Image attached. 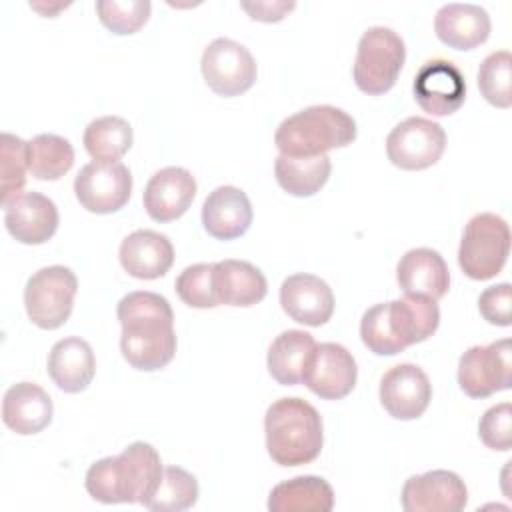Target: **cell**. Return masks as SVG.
<instances>
[{
  "instance_id": "obj_1",
  "label": "cell",
  "mask_w": 512,
  "mask_h": 512,
  "mask_svg": "<svg viewBox=\"0 0 512 512\" xmlns=\"http://www.w3.org/2000/svg\"><path fill=\"white\" fill-rule=\"evenodd\" d=\"M124 360L144 372L164 368L176 354L174 312L170 302L148 290L128 292L116 308Z\"/></svg>"
},
{
  "instance_id": "obj_2",
  "label": "cell",
  "mask_w": 512,
  "mask_h": 512,
  "mask_svg": "<svg viewBox=\"0 0 512 512\" xmlns=\"http://www.w3.org/2000/svg\"><path fill=\"white\" fill-rule=\"evenodd\" d=\"M164 474V466L156 448L148 442H132L118 456L96 460L88 472L84 486L88 494L102 504H146L156 492Z\"/></svg>"
},
{
  "instance_id": "obj_3",
  "label": "cell",
  "mask_w": 512,
  "mask_h": 512,
  "mask_svg": "<svg viewBox=\"0 0 512 512\" xmlns=\"http://www.w3.org/2000/svg\"><path fill=\"white\" fill-rule=\"evenodd\" d=\"M266 450L280 466H302L322 452V416L302 398H278L264 416Z\"/></svg>"
},
{
  "instance_id": "obj_4",
  "label": "cell",
  "mask_w": 512,
  "mask_h": 512,
  "mask_svg": "<svg viewBox=\"0 0 512 512\" xmlns=\"http://www.w3.org/2000/svg\"><path fill=\"white\" fill-rule=\"evenodd\" d=\"M356 140V122L342 108L330 104L308 106L284 118L274 134L280 154L308 158L344 148Z\"/></svg>"
},
{
  "instance_id": "obj_5",
  "label": "cell",
  "mask_w": 512,
  "mask_h": 512,
  "mask_svg": "<svg viewBox=\"0 0 512 512\" xmlns=\"http://www.w3.org/2000/svg\"><path fill=\"white\" fill-rule=\"evenodd\" d=\"M510 254V228L492 212L472 216L464 228L458 264L472 280H490L502 272Z\"/></svg>"
},
{
  "instance_id": "obj_6",
  "label": "cell",
  "mask_w": 512,
  "mask_h": 512,
  "mask_svg": "<svg viewBox=\"0 0 512 512\" xmlns=\"http://www.w3.org/2000/svg\"><path fill=\"white\" fill-rule=\"evenodd\" d=\"M404 60V40L392 28H368L358 42L356 60L352 68V76L358 90L370 96L388 92L396 84Z\"/></svg>"
},
{
  "instance_id": "obj_7",
  "label": "cell",
  "mask_w": 512,
  "mask_h": 512,
  "mask_svg": "<svg viewBox=\"0 0 512 512\" xmlns=\"http://www.w3.org/2000/svg\"><path fill=\"white\" fill-rule=\"evenodd\" d=\"M78 290L76 274L60 264L36 270L24 288V306L30 322L42 330H56L72 314Z\"/></svg>"
},
{
  "instance_id": "obj_8",
  "label": "cell",
  "mask_w": 512,
  "mask_h": 512,
  "mask_svg": "<svg viewBox=\"0 0 512 512\" xmlns=\"http://www.w3.org/2000/svg\"><path fill=\"white\" fill-rule=\"evenodd\" d=\"M200 68L208 88L224 98L240 96L250 90L258 74L250 50L230 38L212 40L202 52Z\"/></svg>"
},
{
  "instance_id": "obj_9",
  "label": "cell",
  "mask_w": 512,
  "mask_h": 512,
  "mask_svg": "<svg viewBox=\"0 0 512 512\" xmlns=\"http://www.w3.org/2000/svg\"><path fill=\"white\" fill-rule=\"evenodd\" d=\"M512 346L508 338L472 346L458 360V384L470 398H488L512 386Z\"/></svg>"
},
{
  "instance_id": "obj_10",
  "label": "cell",
  "mask_w": 512,
  "mask_h": 512,
  "mask_svg": "<svg viewBox=\"0 0 512 512\" xmlns=\"http://www.w3.org/2000/svg\"><path fill=\"white\" fill-rule=\"evenodd\" d=\"M446 148L444 128L428 118L410 116L396 124L386 138L388 160L402 170L434 166Z\"/></svg>"
},
{
  "instance_id": "obj_11",
  "label": "cell",
  "mask_w": 512,
  "mask_h": 512,
  "mask_svg": "<svg viewBox=\"0 0 512 512\" xmlns=\"http://www.w3.org/2000/svg\"><path fill=\"white\" fill-rule=\"evenodd\" d=\"M74 194L92 214H112L132 194V174L122 162H88L74 178Z\"/></svg>"
},
{
  "instance_id": "obj_12",
  "label": "cell",
  "mask_w": 512,
  "mask_h": 512,
  "mask_svg": "<svg viewBox=\"0 0 512 512\" xmlns=\"http://www.w3.org/2000/svg\"><path fill=\"white\" fill-rule=\"evenodd\" d=\"M356 360L354 356L336 342L316 344L310 360L304 368V386L320 396L322 400H340L356 386Z\"/></svg>"
},
{
  "instance_id": "obj_13",
  "label": "cell",
  "mask_w": 512,
  "mask_h": 512,
  "mask_svg": "<svg viewBox=\"0 0 512 512\" xmlns=\"http://www.w3.org/2000/svg\"><path fill=\"white\" fill-rule=\"evenodd\" d=\"M414 100L430 116H450L466 100V80L450 60H428L414 76Z\"/></svg>"
},
{
  "instance_id": "obj_14",
  "label": "cell",
  "mask_w": 512,
  "mask_h": 512,
  "mask_svg": "<svg viewBox=\"0 0 512 512\" xmlns=\"http://www.w3.org/2000/svg\"><path fill=\"white\" fill-rule=\"evenodd\" d=\"M400 502L406 512H460L468 502V490L456 472L430 470L404 482Z\"/></svg>"
},
{
  "instance_id": "obj_15",
  "label": "cell",
  "mask_w": 512,
  "mask_h": 512,
  "mask_svg": "<svg viewBox=\"0 0 512 512\" xmlns=\"http://www.w3.org/2000/svg\"><path fill=\"white\" fill-rule=\"evenodd\" d=\"M432 400V384L416 364H396L380 380V404L396 420H416Z\"/></svg>"
},
{
  "instance_id": "obj_16",
  "label": "cell",
  "mask_w": 512,
  "mask_h": 512,
  "mask_svg": "<svg viewBox=\"0 0 512 512\" xmlns=\"http://www.w3.org/2000/svg\"><path fill=\"white\" fill-rule=\"evenodd\" d=\"M380 312L390 338L400 350L424 342L440 324L438 304L426 296L404 294L400 300L382 302Z\"/></svg>"
},
{
  "instance_id": "obj_17",
  "label": "cell",
  "mask_w": 512,
  "mask_h": 512,
  "mask_svg": "<svg viewBox=\"0 0 512 512\" xmlns=\"http://www.w3.org/2000/svg\"><path fill=\"white\" fill-rule=\"evenodd\" d=\"M4 224L20 244L38 246L56 234L58 208L40 192H20L4 204Z\"/></svg>"
},
{
  "instance_id": "obj_18",
  "label": "cell",
  "mask_w": 512,
  "mask_h": 512,
  "mask_svg": "<svg viewBox=\"0 0 512 512\" xmlns=\"http://www.w3.org/2000/svg\"><path fill=\"white\" fill-rule=\"evenodd\" d=\"M282 310L298 324L322 326L334 312L332 288L314 274H292L280 286Z\"/></svg>"
},
{
  "instance_id": "obj_19",
  "label": "cell",
  "mask_w": 512,
  "mask_h": 512,
  "mask_svg": "<svg viewBox=\"0 0 512 512\" xmlns=\"http://www.w3.org/2000/svg\"><path fill=\"white\" fill-rule=\"evenodd\" d=\"M196 196L194 176L180 166H166L152 174L144 188V208L156 222H172L180 218Z\"/></svg>"
},
{
  "instance_id": "obj_20",
  "label": "cell",
  "mask_w": 512,
  "mask_h": 512,
  "mask_svg": "<svg viewBox=\"0 0 512 512\" xmlns=\"http://www.w3.org/2000/svg\"><path fill=\"white\" fill-rule=\"evenodd\" d=\"M122 268L138 280H156L174 264V246L166 234L156 230H134L118 250Z\"/></svg>"
},
{
  "instance_id": "obj_21",
  "label": "cell",
  "mask_w": 512,
  "mask_h": 512,
  "mask_svg": "<svg viewBox=\"0 0 512 512\" xmlns=\"http://www.w3.org/2000/svg\"><path fill=\"white\" fill-rule=\"evenodd\" d=\"M252 204L236 186L214 188L202 204L204 230L216 240L240 238L252 224Z\"/></svg>"
},
{
  "instance_id": "obj_22",
  "label": "cell",
  "mask_w": 512,
  "mask_h": 512,
  "mask_svg": "<svg viewBox=\"0 0 512 512\" xmlns=\"http://www.w3.org/2000/svg\"><path fill=\"white\" fill-rule=\"evenodd\" d=\"M396 280L404 294L440 300L450 288V270L440 252L432 248H412L400 258Z\"/></svg>"
},
{
  "instance_id": "obj_23",
  "label": "cell",
  "mask_w": 512,
  "mask_h": 512,
  "mask_svg": "<svg viewBox=\"0 0 512 512\" xmlns=\"http://www.w3.org/2000/svg\"><path fill=\"white\" fill-rule=\"evenodd\" d=\"M52 398L34 382L12 384L2 398V422L20 436L42 432L52 422Z\"/></svg>"
},
{
  "instance_id": "obj_24",
  "label": "cell",
  "mask_w": 512,
  "mask_h": 512,
  "mask_svg": "<svg viewBox=\"0 0 512 512\" xmlns=\"http://www.w3.org/2000/svg\"><path fill=\"white\" fill-rule=\"evenodd\" d=\"M434 32L440 42L454 50H472L490 36V16L478 4L450 2L434 16Z\"/></svg>"
},
{
  "instance_id": "obj_25",
  "label": "cell",
  "mask_w": 512,
  "mask_h": 512,
  "mask_svg": "<svg viewBox=\"0 0 512 512\" xmlns=\"http://www.w3.org/2000/svg\"><path fill=\"white\" fill-rule=\"evenodd\" d=\"M96 372L92 346L80 336L58 340L48 354V374L52 382L68 394H78L88 388Z\"/></svg>"
},
{
  "instance_id": "obj_26",
  "label": "cell",
  "mask_w": 512,
  "mask_h": 512,
  "mask_svg": "<svg viewBox=\"0 0 512 512\" xmlns=\"http://www.w3.org/2000/svg\"><path fill=\"white\" fill-rule=\"evenodd\" d=\"M212 284L218 304L226 306H254L264 300L268 282L260 268L246 260H220L214 262Z\"/></svg>"
},
{
  "instance_id": "obj_27",
  "label": "cell",
  "mask_w": 512,
  "mask_h": 512,
  "mask_svg": "<svg viewBox=\"0 0 512 512\" xmlns=\"http://www.w3.org/2000/svg\"><path fill=\"white\" fill-rule=\"evenodd\" d=\"M334 490L320 476H296L276 484L268 496L270 512H330Z\"/></svg>"
},
{
  "instance_id": "obj_28",
  "label": "cell",
  "mask_w": 512,
  "mask_h": 512,
  "mask_svg": "<svg viewBox=\"0 0 512 512\" xmlns=\"http://www.w3.org/2000/svg\"><path fill=\"white\" fill-rule=\"evenodd\" d=\"M314 348H316L314 336L304 330H286L278 334L272 340L266 356L270 376L282 386L300 384L304 368Z\"/></svg>"
},
{
  "instance_id": "obj_29",
  "label": "cell",
  "mask_w": 512,
  "mask_h": 512,
  "mask_svg": "<svg viewBox=\"0 0 512 512\" xmlns=\"http://www.w3.org/2000/svg\"><path fill=\"white\" fill-rule=\"evenodd\" d=\"M330 170H332V162L326 154L308 156V158L278 154L274 162L276 182L280 184L282 190L298 198L316 194L328 182Z\"/></svg>"
},
{
  "instance_id": "obj_30",
  "label": "cell",
  "mask_w": 512,
  "mask_h": 512,
  "mask_svg": "<svg viewBox=\"0 0 512 512\" xmlns=\"http://www.w3.org/2000/svg\"><path fill=\"white\" fill-rule=\"evenodd\" d=\"M134 134L128 120L120 116H102L84 130V148L96 162H118L132 146Z\"/></svg>"
},
{
  "instance_id": "obj_31",
  "label": "cell",
  "mask_w": 512,
  "mask_h": 512,
  "mask_svg": "<svg viewBox=\"0 0 512 512\" xmlns=\"http://www.w3.org/2000/svg\"><path fill=\"white\" fill-rule=\"evenodd\" d=\"M74 164L72 144L58 134H38L28 142V172L36 180H58Z\"/></svg>"
},
{
  "instance_id": "obj_32",
  "label": "cell",
  "mask_w": 512,
  "mask_h": 512,
  "mask_svg": "<svg viewBox=\"0 0 512 512\" xmlns=\"http://www.w3.org/2000/svg\"><path fill=\"white\" fill-rule=\"evenodd\" d=\"M196 500L198 482L194 474L180 466H166L156 492L144 506L156 512H180L192 508Z\"/></svg>"
},
{
  "instance_id": "obj_33",
  "label": "cell",
  "mask_w": 512,
  "mask_h": 512,
  "mask_svg": "<svg viewBox=\"0 0 512 512\" xmlns=\"http://www.w3.org/2000/svg\"><path fill=\"white\" fill-rule=\"evenodd\" d=\"M480 94L498 108L512 106V56L508 50L488 54L478 68Z\"/></svg>"
},
{
  "instance_id": "obj_34",
  "label": "cell",
  "mask_w": 512,
  "mask_h": 512,
  "mask_svg": "<svg viewBox=\"0 0 512 512\" xmlns=\"http://www.w3.org/2000/svg\"><path fill=\"white\" fill-rule=\"evenodd\" d=\"M28 172V142L2 132L0 136V176H2V206L10 202L26 184Z\"/></svg>"
},
{
  "instance_id": "obj_35",
  "label": "cell",
  "mask_w": 512,
  "mask_h": 512,
  "mask_svg": "<svg viewBox=\"0 0 512 512\" xmlns=\"http://www.w3.org/2000/svg\"><path fill=\"white\" fill-rule=\"evenodd\" d=\"M148 0H98L96 12L100 22L114 34L126 36L138 32L150 16Z\"/></svg>"
},
{
  "instance_id": "obj_36",
  "label": "cell",
  "mask_w": 512,
  "mask_h": 512,
  "mask_svg": "<svg viewBox=\"0 0 512 512\" xmlns=\"http://www.w3.org/2000/svg\"><path fill=\"white\" fill-rule=\"evenodd\" d=\"M214 264H192L180 272L176 278V292L184 304L190 308H216L218 298L212 284Z\"/></svg>"
},
{
  "instance_id": "obj_37",
  "label": "cell",
  "mask_w": 512,
  "mask_h": 512,
  "mask_svg": "<svg viewBox=\"0 0 512 512\" xmlns=\"http://www.w3.org/2000/svg\"><path fill=\"white\" fill-rule=\"evenodd\" d=\"M480 440L490 450H510L512 448V406L510 402H500L488 408L478 422Z\"/></svg>"
},
{
  "instance_id": "obj_38",
  "label": "cell",
  "mask_w": 512,
  "mask_h": 512,
  "mask_svg": "<svg viewBox=\"0 0 512 512\" xmlns=\"http://www.w3.org/2000/svg\"><path fill=\"white\" fill-rule=\"evenodd\" d=\"M512 286L508 282L488 286L478 298L482 318L494 326H510L512 322Z\"/></svg>"
},
{
  "instance_id": "obj_39",
  "label": "cell",
  "mask_w": 512,
  "mask_h": 512,
  "mask_svg": "<svg viewBox=\"0 0 512 512\" xmlns=\"http://www.w3.org/2000/svg\"><path fill=\"white\" fill-rule=\"evenodd\" d=\"M252 20L260 22H280L290 10L296 8V2L286 0H262V2H242L240 4Z\"/></svg>"
}]
</instances>
